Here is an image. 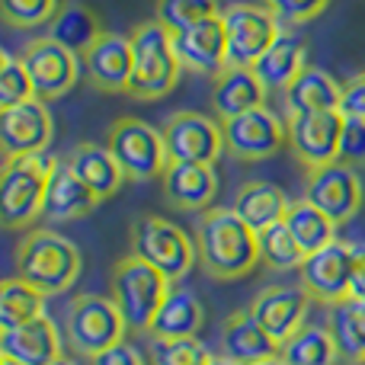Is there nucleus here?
Listing matches in <instances>:
<instances>
[{"label": "nucleus", "mask_w": 365, "mask_h": 365, "mask_svg": "<svg viewBox=\"0 0 365 365\" xmlns=\"http://www.w3.org/2000/svg\"><path fill=\"white\" fill-rule=\"evenodd\" d=\"M90 365H148V362H145V356L132 346V343H119V346H113V349H106V353L93 356Z\"/></svg>", "instance_id": "43"}, {"label": "nucleus", "mask_w": 365, "mask_h": 365, "mask_svg": "<svg viewBox=\"0 0 365 365\" xmlns=\"http://www.w3.org/2000/svg\"><path fill=\"white\" fill-rule=\"evenodd\" d=\"M26 71L32 77V87H36L38 100H61L64 93L77 87V77H81V58L74 51H68L64 45H58L51 36H36L23 45L19 51Z\"/></svg>", "instance_id": "14"}, {"label": "nucleus", "mask_w": 365, "mask_h": 365, "mask_svg": "<svg viewBox=\"0 0 365 365\" xmlns=\"http://www.w3.org/2000/svg\"><path fill=\"white\" fill-rule=\"evenodd\" d=\"M212 365H234V362H227V359H225V356H221V359H215Z\"/></svg>", "instance_id": "48"}, {"label": "nucleus", "mask_w": 365, "mask_h": 365, "mask_svg": "<svg viewBox=\"0 0 365 365\" xmlns=\"http://www.w3.org/2000/svg\"><path fill=\"white\" fill-rule=\"evenodd\" d=\"M0 356L23 362V365H51L61 353V334L48 314L29 324L0 330Z\"/></svg>", "instance_id": "21"}, {"label": "nucleus", "mask_w": 365, "mask_h": 365, "mask_svg": "<svg viewBox=\"0 0 365 365\" xmlns=\"http://www.w3.org/2000/svg\"><path fill=\"white\" fill-rule=\"evenodd\" d=\"M202 324H205V308H202L199 295L182 289V285H173L170 295L160 304L148 336L151 340H182V336L199 334Z\"/></svg>", "instance_id": "27"}, {"label": "nucleus", "mask_w": 365, "mask_h": 365, "mask_svg": "<svg viewBox=\"0 0 365 365\" xmlns=\"http://www.w3.org/2000/svg\"><path fill=\"white\" fill-rule=\"evenodd\" d=\"M285 225H289L292 237L298 240V247L304 250V257H311V253H317L321 247L336 240V225L317 205H311L308 199L292 202L289 215H285Z\"/></svg>", "instance_id": "32"}, {"label": "nucleus", "mask_w": 365, "mask_h": 365, "mask_svg": "<svg viewBox=\"0 0 365 365\" xmlns=\"http://www.w3.org/2000/svg\"><path fill=\"white\" fill-rule=\"evenodd\" d=\"M343 122H346L343 109L285 115V125H289V148L304 170L334 164V160L340 158Z\"/></svg>", "instance_id": "13"}, {"label": "nucleus", "mask_w": 365, "mask_h": 365, "mask_svg": "<svg viewBox=\"0 0 365 365\" xmlns=\"http://www.w3.org/2000/svg\"><path fill=\"white\" fill-rule=\"evenodd\" d=\"M132 253L160 269L170 282H180L199 263L195 237H189L180 225L160 215H141L132 225Z\"/></svg>", "instance_id": "7"}, {"label": "nucleus", "mask_w": 365, "mask_h": 365, "mask_svg": "<svg viewBox=\"0 0 365 365\" xmlns=\"http://www.w3.org/2000/svg\"><path fill=\"white\" fill-rule=\"evenodd\" d=\"M195 250L205 276L218 282L244 279L257 269V231L234 208H205L195 221Z\"/></svg>", "instance_id": "1"}, {"label": "nucleus", "mask_w": 365, "mask_h": 365, "mask_svg": "<svg viewBox=\"0 0 365 365\" xmlns=\"http://www.w3.org/2000/svg\"><path fill=\"white\" fill-rule=\"evenodd\" d=\"M266 10H272L282 26H304L317 19L330 6V0H257Z\"/></svg>", "instance_id": "40"}, {"label": "nucleus", "mask_w": 365, "mask_h": 365, "mask_svg": "<svg viewBox=\"0 0 365 365\" xmlns=\"http://www.w3.org/2000/svg\"><path fill=\"white\" fill-rule=\"evenodd\" d=\"M51 365H77V362H74V359H68V356H58V359L51 362Z\"/></svg>", "instance_id": "46"}, {"label": "nucleus", "mask_w": 365, "mask_h": 365, "mask_svg": "<svg viewBox=\"0 0 365 365\" xmlns=\"http://www.w3.org/2000/svg\"><path fill=\"white\" fill-rule=\"evenodd\" d=\"M83 257L74 240L51 227L29 231L16 244V276L36 285L42 295H64L81 279Z\"/></svg>", "instance_id": "2"}, {"label": "nucleus", "mask_w": 365, "mask_h": 365, "mask_svg": "<svg viewBox=\"0 0 365 365\" xmlns=\"http://www.w3.org/2000/svg\"><path fill=\"white\" fill-rule=\"evenodd\" d=\"M304 68H308V42L302 36H295L292 29L279 32V38L266 48V55L253 64V71L266 83V90H285Z\"/></svg>", "instance_id": "25"}, {"label": "nucleus", "mask_w": 365, "mask_h": 365, "mask_svg": "<svg viewBox=\"0 0 365 365\" xmlns=\"http://www.w3.org/2000/svg\"><path fill=\"white\" fill-rule=\"evenodd\" d=\"M362 253H365V247L349 244V240H340V237L334 244L321 247L317 253H311L302 263V269H298L311 302H321L327 308L336 302H346Z\"/></svg>", "instance_id": "10"}, {"label": "nucleus", "mask_w": 365, "mask_h": 365, "mask_svg": "<svg viewBox=\"0 0 365 365\" xmlns=\"http://www.w3.org/2000/svg\"><path fill=\"white\" fill-rule=\"evenodd\" d=\"M257 244H259V263H266L276 272L302 269V263L308 259L304 250L298 247V240L292 237L285 221H276V225L263 227V231L257 234Z\"/></svg>", "instance_id": "35"}, {"label": "nucleus", "mask_w": 365, "mask_h": 365, "mask_svg": "<svg viewBox=\"0 0 365 365\" xmlns=\"http://www.w3.org/2000/svg\"><path fill=\"white\" fill-rule=\"evenodd\" d=\"M253 365H289L282 359V356H269V359H259V362H253Z\"/></svg>", "instance_id": "45"}, {"label": "nucleus", "mask_w": 365, "mask_h": 365, "mask_svg": "<svg viewBox=\"0 0 365 365\" xmlns=\"http://www.w3.org/2000/svg\"><path fill=\"white\" fill-rule=\"evenodd\" d=\"M308 304L311 295L304 292V285H269V289L257 292L250 302V314L257 317V324L282 346L298 327L308 324Z\"/></svg>", "instance_id": "18"}, {"label": "nucleus", "mask_w": 365, "mask_h": 365, "mask_svg": "<svg viewBox=\"0 0 365 365\" xmlns=\"http://www.w3.org/2000/svg\"><path fill=\"white\" fill-rule=\"evenodd\" d=\"M32 96H36V87H32V77L26 71L23 58H13L10 51H4L0 55V109L19 106Z\"/></svg>", "instance_id": "38"}, {"label": "nucleus", "mask_w": 365, "mask_h": 365, "mask_svg": "<svg viewBox=\"0 0 365 365\" xmlns=\"http://www.w3.org/2000/svg\"><path fill=\"white\" fill-rule=\"evenodd\" d=\"M327 327L336 340L340 359L365 365V298H346L327 308Z\"/></svg>", "instance_id": "30"}, {"label": "nucleus", "mask_w": 365, "mask_h": 365, "mask_svg": "<svg viewBox=\"0 0 365 365\" xmlns=\"http://www.w3.org/2000/svg\"><path fill=\"white\" fill-rule=\"evenodd\" d=\"M343 115H356V119H365V71L356 77H349L343 83V100H340Z\"/></svg>", "instance_id": "42"}, {"label": "nucleus", "mask_w": 365, "mask_h": 365, "mask_svg": "<svg viewBox=\"0 0 365 365\" xmlns=\"http://www.w3.org/2000/svg\"><path fill=\"white\" fill-rule=\"evenodd\" d=\"M128 36H132L135 48V71L132 83H128V96L138 103L164 100L182 74V64L173 51V32L158 19H145Z\"/></svg>", "instance_id": "3"}, {"label": "nucleus", "mask_w": 365, "mask_h": 365, "mask_svg": "<svg viewBox=\"0 0 365 365\" xmlns=\"http://www.w3.org/2000/svg\"><path fill=\"white\" fill-rule=\"evenodd\" d=\"M340 100H343V83H336L327 71L314 68V64H308V68L282 90L285 115L340 109Z\"/></svg>", "instance_id": "26"}, {"label": "nucleus", "mask_w": 365, "mask_h": 365, "mask_svg": "<svg viewBox=\"0 0 365 365\" xmlns=\"http://www.w3.org/2000/svg\"><path fill=\"white\" fill-rule=\"evenodd\" d=\"M45 298L36 285H29L26 279L10 276L0 285V330L19 327V324H29L36 317L45 314Z\"/></svg>", "instance_id": "33"}, {"label": "nucleus", "mask_w": 365, "mask_h": 365, "mask_svg": "<svg viewBox=\"0 0 365 365\" xmlns=\"http://www.w3.org/2000/svg\"><path fill=\"white\" fill-rule=\"evenodd\" d=\"M58 158L45 154H23V158H4L0 170V221L10 231L32 225L42 215L45 189L55 170Z\"/></svg>", "instance_id": "5"}, {"label": "nucleus", "mask_w": 365, "mask_h": 365, "mask_svg": "<svg viewBox=\"0 0 365 365\" xmlns=\"http://www.w3.org/2000/svg\"><path fill=\"white\" fill-rule=\"evenodd\" d=\"M340 164L346 167H365V119L346 115L343 122V138H340Z\"/></svg>", "instance_id": "41"}, {"label": "nucleus", "mask_w": 365, "mask_h": 365, "mask_svg": "<svg viewBox=\"0 0 365 365\" xmlns=\"http://www.w3.org/2000/svg\"><path fill=\"white\" fill-rule=\"evenodd\" d=\"M266 83L253 68H225L212 83V113L218 122H227L240 113L266 106Z\"/></svg>", "instance_id": "23"}, {"label": "nucleus", "mask_w": 365, "mask_h": 365, "mask_svg": "<svg viewBox=\"0 0 365 365\" xmlns=\"http://www.w3.org/2000/svg\"><path fill=\"white\" fill-rule=\"evenodd\" d=\"M68 164L74 167V173L87 182L90 189L96 192V199H113L115 192L125 182V173H122L119 160L113 158L106 145H93V141H83L77 145L74 151L68 154Z\"/></svg>", "instance_id": "28"}, {"label": "nucleus", "mask_w": 365, "mask_h": 365, "mask_svg": "<svg viewBox=\"0 0 365 365\" xmlns=\"http://www.w3.org/2000/svg\"><path fill=\"white\" fill-rule=\"evenodd\" d=\"M164 199L180 212H205L212 208V199L218 192V173L212 164H186L170 160L160 177Z\"/></svg>", "instance_id": "20"}, {"label": "nucleus", "mask_w": 365, "mask_h": 365, "mask_svg": "<svg viewBox=\"0 0 365 365\" xmlns=\"http://www.w3.org/2000/svg\"><path fill=\"white\" fill-rule=\"evenodd\" d=\"M221 23L227 38V68H253L285 29L272 10L244 0L221 6Z\"/></svg>", "instance_id": "9"}, {"label": "nucleus", "mask_w": 365, "mask_h": 365, "mask_svg": "<svg viewBox=\"0 0 365 365\" xmlns=\"http://www.w3.org/2000/svg\"><path fill=\"white\" fill-rule=\"evenodd\" d=\"M55 138V119L48 103L32 96L19 106L0 109V148L4 158H23V154H45Z\"/></svg>", "instance_id": "16"}, {"label": "nucleus", "mask_w": 365, "mask_h": 365, "mask_svg": "<svg viewBox=\"0 0 365 365\" xmlns=\"http://www.w3.org/2000/svg\"><path fill=\"white\" fill-rule=\"evenodd\" d=\"M58 0H0V16L10 29H38L58 16Z\"/></svg>", "instance_id": "37"}, {"label": "nucleus", "mask_w": 365, "mask_h": 365, "mask_svg": "<svg viewBox=\"0 0 365 365\" xmlns=\"http://www.w3.org/2000/svg\"><path fill=\"white\" fill-rule=\"evenodd\" d=\"M0 365H23V362H16V359H10V356H0Z\"/></svg>", "instance_id": "47"}, {"label": "nucleus", "mask_w": 365, "mask_h": 365, "mask_svg": "<svg viewBox=\"0 0 365 365\" xmlns=\"http://www.w3.org/2000/svg\"><path fill=\"white\" fill-rule=\"evenodd\" d=\"M221 128H225V154H231L240 164L266 160L289 145V125L269 106L234 115V119L221 122Z\"/></svg>", "instance_id": "11"}, {"label": "nucleus", "mask_w": 365, "mask_h": 365, "mask_svg": "<svg viewBox=\"0 0 365 365\" xmlns=\"http://www.w3.org/2000/svg\"><path fill=\"white\" fill-rule=\"evenodd\" d=\"M164 145L170 160L186 164H215L225 154V128L205 113H173L164 122Z\"/></svg>", "instance_id": "15"}, {"label": "nucleus", "mask_w": 365, "mask_h": 365, "mask_svg": "<svg viewBox=\"0 0 365 365\" xmlns=\"http://www.w3.org/2000/svg\"><path fill=\"white\" fill-rule=\"evenodd\" d=\"M289 195L276 186V182H266V180H250L234 192L231 208L253 227V231H263V227L276 225V221H285L289 215Z\"/></svg>", "instance_id": "29"}, {"label": "nucleus", "mask_w": 365, "mask_h": 365, "mask_svg": "<svg viewBox=\"0 0 365 365\" xmlns=\"http://www.w3.org/2000/svg\"><path fill=\"white\" fill-rule=\"evenodd\" d=\"M173 51H177L182 71L218 77L227 68V38L221 16L189 26L182 32H173Z\"/></svg>", "instance_id": "19"}, {"label": "nucleus", "mask_w": 365, "mask_h": 365, "mask_svg": "<svg viewBox=\"0 0 365 365\" xmlns=\"http://www.w3.org/2000/svg\"><path fill=\"white\" fill-rule=\"evenodd\" d=\"M83 74L100 93H128L135 71V48L132 36L122 32H100L93 45L81 58Z\"/></svg>", "instance_id": "17"}, {"label": "nucleus", "mask_w": 365, "mask_h": 365, "mask_svg": "<svg viewBox=\"0 0 365 365\" xmlns=\"http://www.w3.org/2000/svg\"><path fill=\"white\" fill-rule=\"evenodd\" d=\"M215 356L195 336L182 340H151V365H212Z\"/></svg>", "instance_id": "39"}, {"label": "nucleus", "mask_w": 365, "mask_h": 365, "mask_svg": "<svg viewBox=\"0 0 365 365\" xmlns=\"http://www.w3.org/2000/svg\"><path fill=\"white\" fill-rule=\"evenodd\" d=\"M100 23L83 4H68L58 10V16L51 19V38L58 45H64L68 51H74L77 58H83V51L100 38Z\"/></svg>", "instance_id": "34"}, {"label": "nucleus", "mask_w": 365, "mask_h": 365, "mask_svg": "<svg viewBox=\"0 0 365 365\" xmlns=\"http://www.w3.org/2000/svg\"><path fill=\"white\" fill-rule=\"evenodd\" d=\"M349 298H365V253L356 266V276H353V285H349Z\"/></svg>", "instance_id": "44"}, {"label": "nucleus", "mask_w": 365, "mask_h": 365, "mask_svg": "<svg viewBox=\"0 0 365 365\" xmlns=\"http://www.w3.org/2000/svg\"><path fill=\"white\" fill-rule=\"evenodd\" d=\"M289 365H336L340 359V349H336V340L330 334V327H314V324H304L298 327L289 340L279 349Z\"/></svg>", "instance_id": "31"}, {"label": "nucleus", "mask_w": 365, "mask_h": 365, "mask_svg": "<svg viewBox=\"0 0 365 365\" xmlns=\"http://www.w3.org/2000/svg\"><path fill=\"white\" fill-rule=\"evenodd\" d=\"M279 343L257 324L250 311H234L221 327V356L234 365H253L259 359L279 356Z\"/></svg>", "instance_id": "24"}, {"label": "nucleus", "mask_w": 365, "mask_h": 365, "mask_svg": "<svg viewBox=\"0 0 365 365\" xmlns=\"http://www.w3.org/2000/svg\"><path fill=\"white\" fill-rule=\"evenodd\" d=\"M64 334H68V343L74 353L93 359V356L125 343L128 324L113 298L90 292V295H77L68 304V311H64Z\"/></svg>", "instance_id": "6"}, {"label": "nucleus", "mask_w": 365, "mask_h": 365, "mask_svg": "<svg viewBox=\"0 0 365 365\" xmlns=\"http://www.w3.org/2000/svg\"><path fill=\"white\" fill-rule=\"evenodd\" d=\"M170 289V279L160 269H154L151 263H145L141 257H135V253L122 257L113 266V276H109V298L119 304L132 334H148L151 330Z\"/></svg>", "instance_id": "4"}, {"label": "nucleus", "mask_w": 365, "mask_h": 365, "mask_svg": "<svg viewBox=\"0 0 365 365\" xmlns=\"http://www.w3.org/2000/svg\"><path fill=\"white\" fill-rule=\"evenodd\" d=\"M215 16H221L218 0H154V19L170 32H182Z\"/></svg>", "instance_id": "36"}, {"label": "nucleus", "mask_w": 365, "mask_h": 365, "mask_svg": "<svg viewBox=\"0 0 365 365\" xmlns=\"http://www.w3.org/2000/svg\"><path fill=\"white\" fill-rule=\"evenodd\" d=\"M304 199L317 205L336 227L353 221L365 202V186L356 167H346L340 160L334 164L304 170Z\"/></svg>", "instance_id": "12"}, {"label": "nucleus", "mask_w": 365, "mask_h": 365, "mask_svg": "<svg viewBox=\"0 0 365 365\" xmlns=\"http://www.w3.org/2000/svg\"><path fill=\"white\" fill-rule=\"evenodd\" d=\"M106 148L119 160L125 180H132V182H148L154 177H164L167 164H170L164 132H158L154 125H148L141 119H132V115L115 119L109 125Z\"/></svg>", "instance_id": "8"}, {"label": "nucleus", "mask_w": 365, "mask_h": 365, "mask_svg": "<svg viewBox=\"0 0 365 365\" xmlns=\"http://www.w3.org/2000/svg\"><path fill=\"white\" fill-rule=\"evenodd\" d=\"M100 205L96 192L74 173V167L68 160H58L55 170L48 177V189H45V205L42 218L48 221H77L83 215H90Z\"/></svg>", "instance_id": "22"}]
</instances>
